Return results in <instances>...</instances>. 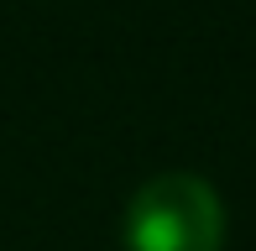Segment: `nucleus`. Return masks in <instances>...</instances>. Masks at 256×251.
<instances>
[{"label":"nucleus","mask_w":256,"mask_h":251,"mask_svg":"<svg viewBox=\"0 0 256 251\" xmlns=\"http://www.w3.org/2000/svg\"><path fill=\"white\" fill-rule=\"evenodd\" d=\"M126 251H220L225 204L199 173H157L126 204Z\"/></svg>","instance_id":"obj_1"}]
</instances>
